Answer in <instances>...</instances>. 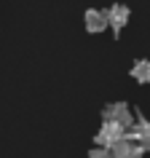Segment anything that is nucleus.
<instances>
[{
    "label": "nucleus",
    "mask_w": 150,
    "mask_h": 158,
    "mask_svg": "<svg viewBox=\"0 0 150 158\" xmlns=\"http://www.w3.org/2000/svg\"><path fill=\"white\" fill-rule=\"evenodd\" d=\"M105 121L118 123L121 129H126V131L134 126V115H131V110H129V105H123V102L107 105V107H105Z\"/></svg>",
    "instance_id": "nucleus-1"
},
{
    "label": "nucleus",
    "mask_w": 150,
    "mask_h": 158,
    "mask_svg": "<svg viewBox=\"0 0 150 158\" xmlns=\"http://www.w3.org/2000/svg\"><path fill=\"white\" fill-rule=\"evenodd\" d=\"M126 137V129H121L118 123H110V121H105L102 123V129L97 131V145L99 148H105V150H110L115 142H121Z\"/></svg>",
    "instance_id": "nucleus-2"
},
{
    "label": "nucleus",
    "mask_w": 150,
    "mask_h": 158,
    "mask_svg": "<svg viewBox=\"0 0 150 158\" xmlns=\"http://www.w3.org/2000/svg\"><path fill=\"white\" fill-rule=\"evenodd\" d=\"M126 137H129V139H134L142 150H150V121L137 118V123L126 131Z\"/></svg>",
    "instance_id": "nucleus-3"
},
{
    "label": "nucleus",
    "mask_w": 150,
    "mask_h": 158,
    "mask_svg": "<svg viewBox=\"0 0 150 158\" xmlns=\"http://www.w3.org/2000/svg\"><path fill=\"white\" fill-rule=\"evenodd\" d=\"M110 153H113V158H142V153H145V150H142L134 139L123 137L121 142H115V145L110 148Z\"/></svg>",
    "instance_id": "nucleus-4"
},
{
    "label": "nucleus",
    "mask_w": 150,
    "mask_h": 158,
    "mask_svg": "<svg viewBox=\"0 0 150 158\" xmlns=\"http://www.w3.org/2000/svg\"><path fill=\"white\" fill-rule=\"evenodd\" d=\"M105 14H107V27H113L115 32H121V30L129 24V8H126V6H121V3H118V6H113L110 11H105Z\"/></svg>",
    "instance_id": "nucleus-5"
},
{
    "label": "nucleus",
    "mask_w": 150,
    "mask_h": 158,
    "mask_svg": "<svg viewBox=\"0 0 150 158\" xmlns=\"http://www.w3.org/2000/svg\"><path fill=\"white\" fill-rule=\"evenodd\" d=\"M86 30L89 32H105L107 30V14L105 11H99V8H89L86 11Z\"/></svg>",
    "instance_id": "nucleus-6"
},
{
    "label": "nucleus",
    "mask_w": 150,
    "mask_h": 158,
    "mask_svg": "<svg viewBox=\"0 0 150 158\" xmlns=\"http://www.w3.org/2000/svg\"><path fill=\"white\" fill-rule=\"evenodd\" d=\"M131 78L137 83H150V59H140L131 67Z\"/></svg>",
    "instance_id": "nucleus-7"
},
{
    "label": "nucleus",
    "mask_w": 150,
    "mask_h": 158,
    "mask_svg": "<svg viewBox=\"0 0 150 158\" xmlns=\"http://www.w3.org/2000/svg\"><path fill=\"white\" fill-rule=\"evenodd\" d=\"M89 158H113V153L105 150V148H94L91 153H89Z\"/></svg>",
    "instance_id": "nucleus-8"
}]
</instances>
